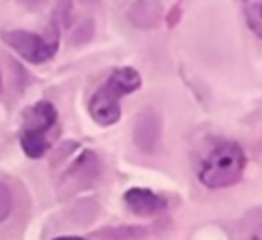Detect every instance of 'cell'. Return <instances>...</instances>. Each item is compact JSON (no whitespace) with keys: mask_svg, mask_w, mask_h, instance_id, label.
Wrapping results in <instances>:
<instances>
[{"mask_svg":"<svg viewBox=\"0 0 262 240\" xmlns=\"http://www.w3.org/2000/svg\"><path fill=\"white\" fill-rule=\"evenodd\" d=\"M53 14H55V31L68 29L72 23V0H57Z\"/></svg>","mask_w":262,"mask_h":240,"instance_id":"cell-11","label":"cell"},{"mask_svg":"<svg viewBox=\"0 0 262 240\" xmlns=\"http://www.w3.org/2000/svg\"><path fill=\"white\" fill-rule=\"evenodd\" d=\"M12 211V193L10 189L0 183V222H4Z\"/></svg>","mask_w":262,"mask_h":240,"instance_id":"cell-12","label":"cell"},{"mask_svg":"<svg viewBox=\"0 0 262 240\" xmlns=\"http://www.w3.org/2000/svg\"><path fill=\"white\" fill-rule=\"evenodd\" d=\"M141 86V76L133 68H117L111 72L108 80L90 98V117L98 125H113L121 117V96L137 90Z\"/></svg>","mask_w":262,"mask_h":240,"instance_id":"cell-2","label":"cell"},{"mask_svg":"<svg viewBox=\"0 0 262 240\" xmlns=\"http://www.w3.org/2000/svg\"><path fill=\"white\" fill-rule=\"evenodd\" d=\"M55 121H57V111L53 109V105L47 101H41L23 113V129L20 131L47 137V131L55 125Z\"/></svg>","mask_w":262,"mask_h":240,"instance_id":"cell-4","label":"cell"},{"mask_svg":"<svg viewBox=\"0 0 262 240\" xmlns=\"http://www.w3.org/2000/svg\"><path fill=\"white\" fill-rule=\"evenodd\" d=\"M127 16L131 25L137 29H143V31L154 29L162 18V4L160 0H135L129 6Z\"/></svg>","mask_w":262,"mask_h":240,"instance_id":"cell-7","label":"cell"},{"mask_svg":"<svg viewBox=\"0 0 262 240\" xmlns=\"http://www.w3.org/2000/svg\"><path fill=\"white\" fill-rule=\"evenodd\" d=\"M0 94H2V76H0Z\"/></svg>","mask_w":262,"mask_h":240,"instance_id":"cell-15","label":"cell"},{"mask_svg":"<svg viewBox=\"0 0 262 240\" xmlns=\"http://www.w3.org/2000/svg\"><path fill=\"white\" fill-rule=\"evenodd\" d=\"M125 205L129 207V211L137 213V215H156L160 211L166 209V201L151 193L149 189H139V187H133L125 193Z\"/></svg>","mask_w":262,"mask_h":240,"instance_id":"cell-6","label":"cell"},{"mask_svg":"<svg viewBox=\"0 0 262 240\" xmlns=\"http://www.w3.org/2000/svg\"><path fill=\"white\" fill-rule=\"evenodd\" d=\"M133 142L141 152H156L160 144V117L151 111L141 113L133 125Z\"/></svg>","mask_w":262,"mask_h":240,"instance_id":"cell-5","label":"cell"},{"mask_svg":"<svg viewBox=\"0 0 262 240\" xmlns=\"http://www.w3.org/2000/svg\"><path fill=\"white\" fill-rule=\"evenodd\" d=\"M53 240H84L80 236H59V238H53Z\"/></svg>","mask_w":262,"mask_h":240,"instance_id":"cell-14","label":"cell"},{"mask_svg":"<svg viewBox=\"0 0 262 240\" xmlns=\"http://www.w3.org/2000/svg\"><path fill=\"white\" fill-rule=\"evenodd\" d=\"M248 27L262 39V0H242Z\"/></svg>","mask_w":262,"mask_h":240,"instance_id":"cell-10","label":"cell"},{"mask_svg":"<svg viewBox=\"0 0 262 240\" xmlns=\"http://www.w3.org/2000/svg\"><path fill=\"white\" fill-rule=\"evenodd\" d=\"M20 146H23V152L29 158H41L49 150V139L41 137V135H33V133L20 131Z\"/></svg>","mask_w":262,"mask_h":240,"instance_id":"cell-9","label":"cell"},{"mask_svg":"<svg viewBox=\"0 0 262 240\" xmlns=\"http://www.w3.org/2000/svg\"><path fill=\"white\" fill-rule=\"evenodd\" d=\"M2 41L14 51L18 53L23 59L31 62V64H43L47 62L55 49H57V37H43L31 31H23V29H12V31H2Z\"/></svg>","mask_w":262,"mask_h":240,"instance_id":"cell-3","label":"cell"},{"mask_svg":"<svg viewBox=\"0 0 262 240\" xmlns=\"http://www.w3.org/2000/svg\"><path fill=\"white\" fill-rule=\"evenodd\" d=\"M246 168L244 150L235 142H215L199 162V178L205 187L221 189L235 185Z\"/></svg>","mask_w":262,"mask_h":240,"instance_id":"cell-1","label":"cell"},{"mask_svg":"<svg viewBox=\"0 0 262 240\" xmlns=\"http://www.w3.org/2000/svg\"><path fill=\"white\" fill-rule=\"evenodd\" d=\"M43 2H45V0H18V4H23V6H25V8H29V10L39 8Z\"/></svg>","mask_w":262,"mask_h":240,"instance_id":"cell-13","label":"cell"},{"mask_svg":"<svg viewBox=\"0 0 262 240\" xmlns=\"http://www.w3.org/2000/svg\"><path fill=\"white\" fill-rule=\"evenodd\" d=\"M235 240H262V207L250 209L235 226Z\"/></svg>","mask_w":262,"mask_h":240,"instance_id":"cell-8","label":"cell"}]
</instances>
